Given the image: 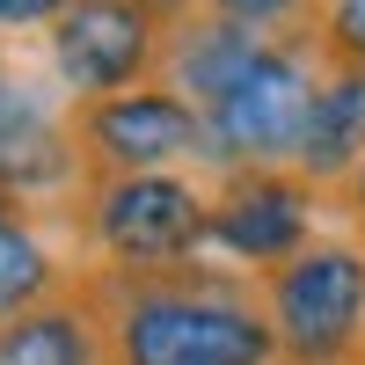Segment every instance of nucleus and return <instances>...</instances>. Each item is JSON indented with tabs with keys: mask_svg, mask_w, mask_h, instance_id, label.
<instances>
[{
	"mask_svg": "<svg viewBox=\"0 0 365 365\" xmlns=\"http://www.w3.org/2000/svg\"><path fill=\"white\" fill-rule=\"evenodd\" d=\"M110 365H285L263 292L205 270L125 278L110 299Z\"/></svg>",
	"mask_w": 365,
	"mask_h": 365,
	"instance_id": "obj_1",
	"label": "nucleus"
},
{
	"mask_svg": "<svg viewBox=\"0 0 365 365\" xmlns=\"http://www.w3.org/2000/svg\"><path fill=\"white\" fill-rule=\"evenodd\" d=\"M263 314L285 365L365 358V241H307L292 263L263 270Z\"/></svg>",
	"mask_w": 365,
	"mask_h": 365,
	"instance_id": "obj_2",
	"label": "nucleus"
},
{
	"mask_svg": "<svg viewBox=\"0 0 365 365\" xmlns=\"http://www.w3.org/2000/svg\"><path fill=\"white\" fill-rule=\"evenodd\" d=\"M212 227V197L175 168H146V175H103L88 190V234L96 249L125 270V278H154V270H182L205 249Z\"/></svg>",
	"mask_w": 365,
	"mask_h": 365,
	"instance_id": "obj_3",
	"label": "nucleus"
},
{
	"mask_svg": "<svg viewBox=\"0 0 365 365\" xmlns=\"http://www.w3.org/2000/svg\"><path fill=\"white\" fill-rule=\"evenodd\" d=\"M314 81L322 73L307 66V51L270 37L256 51V66L241 73L220 103H205V161H220L227 175L234 168H292Z\"/></svg>",
	"mask_w": 365,
	"mask_h": 365,
	"instance_id": "obj_4",
	"label": "nucleus"
},
{
	"mask_svg": "<svg viewBox=\"0 0 365 365\" xmlns=\"http://www.w3.org/2000/svg\"><path fill=\"white\" fill-rule=\"evenodd\" d=\"M66 125L81 146V168H103V175H146V168L205 161V110L190 96H175L168 81H139L125 96L73 103Z\"/></svg>",
	"mask_w": 365,
	"mask_h": 365,
	"instance_id": "obj_5",
	"label": "nucleus"
},
{
	"mask_svg": "<svg viewBox=\"0 0 365 365\" xmlns=\"http://www.w3.org/2000/svg\"><path fill=\"white\" fill-rule=\"evenodd\" d=\"M168 29L161 0H73L51 22V73L81 103L125 96L168 58Z\"/></svg>",
	"mask_w": 365,
	"mask_h": 365,
	"instance_id": "obj_6",
	"label": "nucleus"
},
{
	"mask_svg": "<svg viewBox=\"0 0 365 365\" xmlns=\"http://www.w3.org/2000/svg\"><path fill=\"white\" fill-rule=\"evenodd\" d=\"M314 182L299 168H234L212 197V227L205 249H227L234 263L278 270L314 241Z\"/></svg>",
	"mask_w": 365,
	"mask_h": 365,
	"instance_id": "obj_7",
	"label": "nucleus"
},
{
	"mask_svg": "<svg viewBox=\"0 0 365 365\" xmlns=\"http://www.w3.org/2000/svg\"><path fill=\"white\" fill-rule=\"evenodd\" d=\"M81 175V146H73V125L51 117L29 88L8 81L0 96V190L8 197H51Z\"/></svg>",
	"mask_w": 365,
	"mask_h": 365,
	"instance_id": "obj_8",
	"label": "nucleus"
},
{
	"mask_svg": "<svg viewBox=\"0 0 365 365\" xmlns=\"http://www.w3.org/2000/svg\"><path fill=\"white\" fill-rule=\"evenodd\" d=\"M365 161V66H329L314 81L307 125H299L292 168L314 182V190H336V182Z\"/></svg>",
	"mask_w": 365,
	"mask_h": 365,
	"instance_id": "obj_9",
	"label": "nucleus"
},
{
	"mask_svg": "<svg viewBox=\"0 0 365 365\" xmlns=\"http://www.w3.org/2000/svg\"><path fill=\"white\" fill-rule=\"evenodd\" d=\"M263 44H270L263 29H241L227 15H190V22L168 29V88L205 110V103H220L227 88L256 66Z\"/></svg>",
	"mask_w": 365,
	"mask_h": 365,
	"instance_id": "obj_10",
	"label": "nucleus"
},
{
	"mask_svg": "<svg viewBox=\"0 0 365 365\" xmlns=\"http://www.w3.org/2000/svg\"><path fill=\"white\" fill-rule=\"evenodd\" d=\"M103 358H110V336L73 292L0 322V365H103Z\"/></svg>",
	"mask_w": 365,
	"mask_h": 365,
	"instance_id": "obj_11",
	"label": "nucleus"
},
{
	"mask_svg": "<svg viewBox=\"0 0 365 365\" xmlns=\"http://www.w3.org/2000/svg\"><path fill=\"white\" fill-rule=\"evenodd\" d=\"M58 299V256L37 227L22 220H0V322L22 314V307H44Z\"/></svg>",
	"mask_w": 365,
	"mask_h": 365,
	"instance_id": "obj_12",
	"label": "nucleus"
},
{
	"mask_svg": "<svg viewBox=\"0 0 365 365\" xmlns=\"http://www.w3.org/2000/svg\"><path fill=\"white\" fill-rule=\"evenodd\" d=\"M322 51H329V66H365V0H329Z\"/></svg>",
	"mask_w": 365,
	"mask_h": 365,
	"instance_id": "obj_13",
	"label": "nucleus"
},
{
	"mask_svg": "<svg viewBox=\"0 0 365 365\" xmlns=\"http://www.w3.org/2000/svg\"><path fill=\"white\" fill-rule=\"evenodd\" d=\"M314 0H205V15H227V22H241V29H285V22H299Z\"/></svg>",
	"mask_w": 365,
	"mask_h": 365,
	"instance_id": "obj_14",
	"label": "nucleus"
},
{
	"mask_svg": "<svg viewBox=\"0 0 365 365\" xmlns=\"http://www.w3.org/2000/svg\"><path fill=\"white\" fill-rule=\"evenodd\" d=\"M66 8H73V0H0V29H37V22L51 29Z\"/></svg>",
	"mask_w": 365,
	"mask_h": 365,
	"instance_id": "obj_15",
	"label": "nucleus"
},
{
	"mask_svg": "<svg viewBox=\"0 0 365 365\" xmlns=\"http://www.w3.org/2000/svg\"><path fill=\"white\" fill-rule=\"evenodd\" d=\"M336 197H344V212H351V227L365 234V161H358V168H351V175L336 182Z\"/></svg>",
	"mask_w": 365,
	"mask_h": 365,
	"instance_id": "obj_16",
	"label": "nucleus"
},
{
	"mask_svg": "<svg viewBox=\"0 0 365 365\" xmlns=\"http://www.w3.org/2000/svg\"><path fill=\"white\" fill-rule=\"evenodd\" d=\"M0 220H15V197H8V190H0Z\"/></svg>",
	"mask_w": 365,
	"mask_h": 365,
	"instance_id": "obj_17",
	"label": "nucleus"
},
{
	"mask_svg": "<svg viewBox=\"0 0 365 365\" xmlns=\"http://www.w3.org/2000/svg\"><path fill=\"white\" fill-rule=\"evenodd\" d=\"M0 96H8V58H0Z\"/></svg>",
	"mask_w": 365,
	"mask_h": 365,
	"instance_id": "obj_18",
	"label": "nucleus"
}]
</instances>
